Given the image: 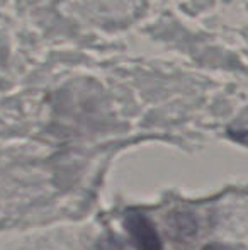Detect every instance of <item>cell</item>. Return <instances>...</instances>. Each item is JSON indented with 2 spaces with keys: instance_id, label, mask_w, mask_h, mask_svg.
<instances>
[{
  "instance_id": "6da1fadb",
  "label": "cell",
  "mask_w": 248,
  "mask_h": 250,
  "mask_svg": "<svg viewBox=\"0 0 248 250\" xmlns=\"http://www.w3.org/2000/svg\"><path fill=\"white\" fill-rule=\"evenodd\" d=\"M124 228L131 237V242L136 250H162V238H160L155 225L143 211H126Z\"/></svg>"
},
{
  "instance_id": "7a4b0ae2",
  "label": "cell",
  "mask_w": 248,
  "mask_h": 250,
  "mask_svg": "<svg viewBox=\"0 0 248 250\" xmlns=\"http://www.w3.org/2000/svg\"><path fill=\"white\" fill-rule=\"evenodd\" d=\"M134 245H129L123 238L116 237V235H107L97 245V250H134Z\"/></svg>"
},
{
  "instance_id": "3957f363",
  "label": "cell",
  "mask_w": 248,
  "mask_h": 250,
  "mask_svg": "<svg viewBox=\"0 0 248 250\" xmlns=\"http://www.w3.org/2000/svg\"><path fill=\"white\" fill-rule=\"evenodd\" d=\"M229 135L242 143H248V131H231Z\"/></svg>"
},
{
  "instance_id": "277c9868",
  "label": "cell",
  "mask_w": 248,
  "mask_h": 250,
  "mask_svg": "<svg viewBox=\"0 0 248 250\" xmlns=\"http://www.w3.org/2000/svg\"><path fill=\"white\" fill-rule=\"evenodd\" d=\"M202 250H229L226 247H223V245H216V244H211V245H206Z\"/></svg>"
}]
</instances>
